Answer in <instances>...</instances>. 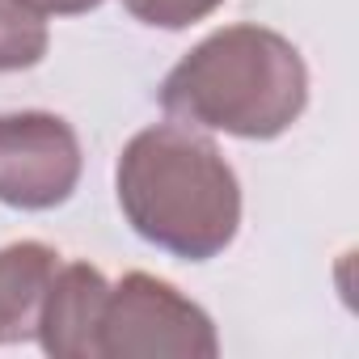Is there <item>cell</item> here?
<instances>
[{
    "instance_id": "cell-1",
    "label": "cell",
    "mask_w": 359,
    "mask_h": 359,
    "mask_svg": "<svg viewBox=\"0 0 359 359\" xmlns=\"http://www.w3.org/2000/svg\"><path fill=\"white\" fill-rule=\"evenodd\" d=\"M127 224L156 250L208 262L241 229V187L220 148L187 123H156L127 140L114 165Z\"/></svg>"
},
{
    "instance_id": "cell-2",
    "label": "cell",
    "mask_w": 359,
    "mask_h": 359,
    "mask_svg": "<svg viewBox=\"0 0 359 359\" xmlns=\"http://www.w3.org/2000/svg\"><path fill=\"white\" fill-rule=\"evenodd\" d=\"M156 97L173 123L275 140L309 106V68L283 34L266 26H224L161 81Z\"/></svg>"
},
{
    "instance_id": "cell-3",
    "label": "cell",
    "mask_w": 359,
    "mask_h": 359,
    "mask_svg": "<svg viewBox=\"0 0 359 359\" xmlns=\"http://www.w3.org/2000/svg\"><path fill=\"white\" fill-rule=\"evenodd\" d=\"M97 346L102 359H165V355L216 359L220 355L212 317L173 283L144 271H131L110 287Z\"/></svg>"
},
{
    "instance_id": "cell-4",
    "label": "cell",
    "mask_w": 359,
    "mask_h": 359,
    "mask_svg": "<svg viewBox=\"0 0 359 359\" xmlns=\"http://www.w3.org/2000/svg\"><path fill=\"white\" fill-rule=\"evenodd\" d=\"M81 182V140L51 110L0 114V203L18 212H51Z\"/></svg>"
},
{
    "instance_id": "cell-5",
    "label": "cell",
    "mask_w": 359,
    "mask_h": 359,
    "mask_svg": "<svg viewBox=\"0 0 359 359\" xmlns=\"http://www.w3.org/2000/svg\"><path fill=\"white\" fill-rule=\"evenodd\" d=\"M106 296H110V283L97 266H89V262L60 266L47 287L39 330H34L43 351L55 359H102L97 330H102Z\"/></svg>"
},
{
    "instance_id": "cell-6",
    "label": "cell",
    "mask_w": 359,
    "mask_h": 359,
    "mask_svg": "<svg viewBox=\"0 0 359 359\" xmlns=\"http://www.w3.org/2000/svg\"><path fill=\"white\" fill-rule=\"evenodd\" d=\"M60 254L43 241H13L0 250V346L34 338Z\"/></svg>"
},
{
    "instance_id": "cell-7",
    "label": "cell",
    "mask_w": 359,
    "mask_h": 359,
    "mask_svg": "<svg viewBox=\"0 0 359 359\" xmlns=\"http://www.w3.org/2000/svg\"><path fill=\"white\" fill-rule=\"evenodd\" d=\"M51 47L43 13H34L26 0H0V72H22L43 64Z\"/></svg>"
},
{
    "instance_id": "cell-8",
    "label": "cell",
    "mask_w": 359,
    "mask_h": 359,
    "mask_svg": "<svg viewBox=\"0 0 359 359\" xmlns=\"http://www.w3.org/2000/svg\"><path fill=\"white\" fill-rule=\"evenodd\" d=\"M127 13L144 26H161V30H187L203 18H212L224 0H123Z\"/></svg>"
},
{
    "instance_id": "cell-9",
    "label": "cell",
    "mask_w": 359,
    "mask_h": 359,
    "mask_svg": "<svg viewBox=\"0 0 359 359\" xmlns=\"http://www.w3.org/2000/svg\"><path fill=\"white\" fill-rule=\"evenodd\" d=\"M26 5L34 9V13H55V18H76V13H89V9H97V5H106V0H26Z\"/></svg>"
}]
</instances>
